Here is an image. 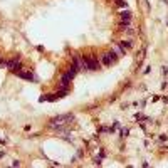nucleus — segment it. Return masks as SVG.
<instances>
[{
	"mask_svg": "<svg viewBox=\"0 0 168 168\" xmlns=\"http://www.w3.org/2000/svg\"><path fill=\"white\" fill-rule=\"evenodd\" d=\"M72 77H74V76L69 72V71L62 74V77H61V86L64 88V89H67V88H69V84H71V79H72Z\"/></svg>",
	"mask_w": 168,
	"mask_h": 168,
	"instance_id": "20e7f679",
	"label": "nucleus"
},
{
	"mask_svg": "<svg viewBox=\"0 0 168 168\" xmlns=\"http://www.w3.org/2000/svg\"><path fill=\"white\" fill-rule=\"evenodd\" d=\"M119 27H121V29H128V27H129V20H124V22H121V24H119Z\"/></svg>",
	"mask_w": 168,
	"mask_h": 168,
	"instance_id": "1a4fd4ad",
	"label": "nucleus"
},
{
	"mask_svg": "<svg viewBox=\"0 0 168 168\" xmlns=\"http://www.w3.org/2000/svg\"><path fill=\"white\" fill-rule=\"evenodd\" d=\"M121 19H123V20H129V19H131V12L129 10H123L121 12Z\"/></svg>",
	"mask_w": 168,
	"mask_h": 168,
	"instance_id": "0eeeda50",
	"label": "nucleus"
},
{
	"mask_svg": "<svg viewBox=\"0 0 168 168\" xmlns=\"http://www.w3.org/2000/svg\"><path fill=\"white\" fill-rule=\"evenodd\" d=\"M114 2H116L119 7H126V2H124V0H114Z\"/></svg>",
	"mask_w": 168,
	"mask_h": 168,
	"instance_id": "9d476101",
	"label": "nucleus"
},
{
	"mask_svg": "<svg viewBox=\"0 0 168 168\" xmlns=\"http://www.w3.org/2000/svg\"><path fill=\"white\" fill-rule=\"evenodd\" d=\"M74 116L72 114H61V116H56V118H52L50 119V128H57L59 131H62V123H69V121H72Z\"/></svg>",
	"mask_w": 168,
	"mask_h": 168,
	"instance_id": "f257e3e1",
	"label": "nucleus"
},
{
	"mask_svg": "<svg viewBox=\"0 0 168 168\" xmlns=\"http://www.w3.org/2000/svg\"><path fill=\"white\" fill-rule=\"evenodd\" d=\"M0 64H5V61H4V59H2V57H0Z\"/></svg>",
	"mask_w": 168,
	"mask_h": 168,
	"instance_id": "9b49d317",
	"label": "nucleus"
},
{
	"mask_svg": "<svg viewBox=\"0 0 168 168\" xmlns=\"http://www.w3.org/2000/svg\"><path fill=\"white\" fill-rule=\"evenodd\" d=\"M5 66L10 69L12 72H15V74H17L19 71H20L22 64H20V61H19V59H12V61H7V62H5Z\"/></svg>",
	"mask_w": 168,
	"mask_h": 168,
	"instance_id": "7ed1b4c3",
	"label": "nucleus"
},
{
	"mask_svg": "<svg viewBox=\"0 0 168 168\" xmlns=\"http://www.w3.org/2000/svg\"><path fill=\"white\" fill-rule=\"evenodd\" d=\"M131 45H133V44H131L129 40H123V42H121V47H123V49H124V47H131Z\"/></svg>",
	"mask_w": 168,
	"mask_h": 168,
	"instance_id": "6e6552de",
	"label": "nucleus"
},
{
	"mask_svg": "<svg viewBox=\"0 0 168 168\" xmlns=\"http://www.w3.org/2000/svg\"><path fill=\"white\" fill-rule=\"evenodd\" d=\"M17 76H19V77H24V79H29V81H32V79H34V74L32 72H24V71H19Z\"/></svg>",
	"mask_w": 168,
	"mask_h": 168,
	"instance_id": "423d86ee",
	"label": "nucleus"
},
{
	"mask_svg": "<svg viewBox=\"0 0 168 168\" xmlns=\"http://www.w3.org/2000/svg\"><path fill=\"white\" fill-rule=\"evenodd\" d=\"M116 61V52H106L104 56H103V64H106V66H111V62Z\"/></svg>",
	"mask_w": 168,
	"mask_h": 168,
	"instance_id": "39448f33",
	"label": "nucleus"
},
{
	"mask_svg": "<svg viewBox=\"0 0 168 168\" xmlns=\"http://www.w3.org/2000/svg\"><path fill=\"white\" fill-rule=\"evenodd\" d=\"M82 62H84V67L91 69V71H96L99 67V61L94 59V57H82Z\"/></svg>",
	"mask_w": 168,
	"mask_h": 168,
	"instance_id": "f03ea898",
	"label": "nucleus"
}]
</instances>
